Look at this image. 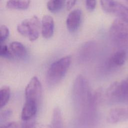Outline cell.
I'll use <instances>...</instances> for the list:
<instances>
[{"label":"cell","mask_w":128,"mask_h":128,"mask_svg":"<svg viewBox=\"0 0 128 128\" xmlns=\"http://www.w3.org/2000/svg\"><path fill=\"white\" fill-rule=\"evenodd\" d=\"M96 0H86V6L89 12H93L96 6Z\"/></svg>","instance_id":"22"},{"label":"cell","mask_w":128,"mask_h":128,"mask_svg":"<svg viewBox=\"0 0 128 128\" xmlns=\"http://www.w3.org/2000/svg\"><path fill=\"white\" fill-rule=\"evenodd\" d=\"M95 44L94 42H88L82 48L80 52V56L83 60L90 58L94 52Z\"/></svg>","instance_id":"15"},{"label":"cell","mask_w":128,"mask_h":128,"mask_svg":"<svg viewBox=\"0 0 128 128\" xmlns=\"http://www.w3.org/2000/svg\"><path fill=\"white\" fill-rule=\"evenodd\" d=\"M54 22L53 18L50 15L44 16L41 22V32L42 36L48 39L54 34Z\"/></svg>","instance_id":"9"},{"label":"cell","mask_w":128,"mask_h":128,"mask_svg":"<svg viewBox=\"0 0 128 128\" xmlns=\"http://www.w3.org/2000/svg\"><path fill=\"white\" fill-rule=\"evenodd\" d=\"M12 114V112L10 110H6L3 111L1 114L0 116V123H2L8 120L9 118L11 116Z\"/></svg>","instance_id":"23"},{"label":"cell","mask_w":128,"mask_h":128,"mask_svg":"<svg viewBox=\"0 0 128 128\" xmlns=\"http://www.w3.org/2000/svg\"><path fill=\"white\" fill-rule=\"evenodd\" d=\"M126 80H128V78H126Z\"/></svg>","instance_id":"29"},{"label":"cell","mask_w":128,"mask_h":128,"mask_svg":"<svg viewBox=\"0 0 128 128\" xmlns=\"http://www.w3.org/2000/svg\"><path fill=\"white\" fill-rule=\"evenodd\" d=\"M42 94V84L36 76L32 77L25 89L26 101L39 104Z\"/></svg>","instance_id":"4"},{"label":"cell","mask_w":128,"mask_h":128,"mask_svg":"<svg viewBox=\"0 0 128 128\" xmlns=\"http://www.w3.org/2000/svg\"><path fill=\"white\" fill-rule=\"evenodd\" d=\"M0 56L1 57L6 58H12L14 56L10 48L3 44H0Z\"/></svg>","instance_id":"20"},{"label":"cell","mask_w":128,"mask_h":128,"mask_svg":"<svg viewBox=\"0 0 128 128\" xmlns=\"http://www.w3.org/2000/svg\"><path fill=\"white\" fill-rule=\"evenodd\" d=\"M10 48L13 54L18 58H24L27 54V50L25 46L21 42L14 41L10 44Z\"/></svg>","instance_id":"12"},{"label":"cell","mask_w":128,"mask_h":128,"mask_svg":"<svg viewBox=\"0 0 128 128\" xmlns=\"http://www.w3.org/2000/svg\"><path fill=\"white\" fill-rule=\"evenodd\" d=\"M100 96V90L92 94L88 81L82 75L76 78L72 90V100L75 110L83 122L91 124L94 120Z\"/></svg>","instance_id":"1"},{"label":"cell","mask_w":128,"mask_h":128,"mask_svg":"<svg viewBox=\"0 0 128 128\" xmlns=\"http://www.w3.org/2000/svg\"><path fill=\"white\" fill-rule=\"evenodd\" d=\"M50 128H63V121L60 110L56 108L53 111Z\"/></svg>","instance_id":"16"},{"label":"cell","mask_w":128,"mask_h":128,"mask_svg":"<svg viewBox=\"0 0 128 128\" xmlns=\"http://www.w3.org/2000/svg\"><path fill=\"white\" fill-rule=\"evenodd\" d=\"M112 14L128 23V7L116 2Z\"/></svg>","instance_id":"14"},{"label":"cell","mask_w":128,"mask_h":128,"mask_svg":"<svg viewBox=\"0 0 128 128\" xmlns=\"http://www.w3.org/2000/svg\"><path fill=\"white\" fill-rule=\"evenodd\" d=\"M126 60V54L123 50L117 51L108 60L107 66L108 68L121 66L124 64Z\"/></svg>","instance_id":"11"},{"label":"cell","mask_w":128,"mask_h":128,"mask_svg":"<svg viewBox=\"0 0 128 128\" xmlns=\"http://www.w3.org/2000/svg\"><path fill=\"white\" fill-rule=\"evenodd\" d=\"M10 96V90L8 86H4L0 90V108H2L8 102Z\"/></svg>","instance_id":"18"},{"label":"cell","mask_w":128,"mask_h":128,"mask_svg":"<svg viewBox=\"0 0 128 128\" xmlns=\"http://www.w3.org/2000/svg\"><path fill=\"white\" fill-rule=\"evenodd\" d=\"M128 120V106L126 108H115L110 110L107 116L108 122L114 124Z\"/></svg>","instance_id":"6"},{"label":"cell","mask_w":128,"mask_h":128,"mask_svg":"<svg viewBox=\"0 0 128 128\" xmlns=\"http://www.w3.org/2000/svg\"><path fill=\"white\" fill-rule=\"evenodd\" d=\"M23 21L27 28L28 38L29 40L31 42L36 40L39 36L41 30V24L38 18L36 16H34Z\"/></svg>","instance_id":"5"},{"label":"cell","mask_w":128,"mask_h":128,"mask_svg":"<svg viewBox=\"0 0 128 128\" xmlns=\"http://www.w3.org/2000/svg\"><path fill=\"white\" fill-rule=\"evenodd\" d=\"M76 0H68L66 4V10H70V9H72L75 5Z\"/></svg>","instance_id":"26"},{"label":"cell","mask_w":128,"mask_h":128,"mask_svg":"<svg viewBox=\"0 0 128 128\" xmlns=\"http://www.w3.org/2000/svg\"><path fill=\"white\" fill-rule=\"evenodd\" d=\"M27 128H50V126L41 123H34L28 126Z\"/></svg>","instance_id":"24"},{"label":"cell","mask_w":128,"mask_h":128,"mask_svg":"<svg viewBox=\"0 0 128 128\" xmlns=\"http://www.w3.org/2000/svg\"><path fill=\"white\" fill-rule=\"evenodd\" d=\"M122 82H115L108 88L106 96L112 102H121L122 94Z\"/></svg>","instance_id":"8"},{"label":"cell","mask_w":128,"mask_h":128,"mask_svg":"<svg viewBox=\"0 0 128 128\" xmlns=\"http://www.w3.org/2000/svg\"><path fill=\"white\" fill-rule=\"evenodd\" d=\"M18 124L16 122H12L1 126L0 128H18Z\"/></svg>","instance_id":"25"},{"label":"cell","mask_w":128,"mask_h":128,"mask_svg":"<svg viewBox=\"0 0 128 128\" xmlns=\"http://www.w3.org/2000/svg\"><path fill=\"white\" fill-rule=\"evenodd\" d=\"M126 0V2H127V3L128 4V0Z\"/></svg>","instance_id":"27"},{"label":"cell","mask_w":128,"mask_h":128,"mask_svg":"<svg viewBox=\"0 0 128 128\" xmlns=\"http://www.w3.org/2000/svg\"><path fill=\"white\" fill-rule=\"evenodd\" d=\"M30 0H8L6 7L8 9L25 10L30 6Z\"/></svg>","instance_id":"13"},{"label":"cell","mask_w":128,"mask_h":128,"mask_svg":"<svg viewBox=\"0 0 128 128\" xmlns=\"http://www.w3.org/2000/svg\"><path fill=\"white\" fill-rule=\"evenodd\" d=\"M71 62V56H66L52 64L46 76V82L48 85L55 86L62 80L70 66Z\"/></svg>","instance_id":"2"},{"label":"cell","mask_w":128,"mask_h":128,"mask_svg":"<svg viewBox=\"0 0 128 128\" xmlns=\"http://www.w3.org/2000/svg\"><path fill=\"white\" fill-rule=\"evenodd\" d=\"M38 104L34 102L25 101L21 113V118L24 121L32 118L36 114Z\"/></svg>","instance_id":"10"},{"label":"cell","mask_w":128,"mask_h":128,"mask_svg":"<svg viewBox=\"0 0 128 128\" xmlns=\"http://www.w3.org/2000/svg\"><path fill=\"white\" fill-rule=\"evenodd\" d=\"M0 44L3 42L8 38L10 34V30L8 28L6 25L2 24L0 27Z\"/></svg>","instance_id":"21"},{"label":"cell","mask_w":128,"mask_h":128,"mask_svg":"<svg viewBox=\"0 0 128 128\" xmlns=\"http://www.w3.org/2000/svg\"><path fill=\"white\" fill-rule=\"evenodd\" d=\"M116 1L114 0H100L102 9L108 14H112Z\"/></svg>","instance_id":"19"},{"label":"cell","mask_w":128,"mask_h":128,"mask_svg":"<svg viewBox=\"0 0 128 128\" xmlns=\"http://www.w3.org/2000/svg\"><path fill=\"white\" fill-rule=\"evenodd\" d=\"M82 17V12L79 8L71 11L68 14L66 20V26L70 32H76L80 24Z\"/></svg>","instance_id":"7"},{"label":"cell","mask_w":128,"mask_h":128,"mask_svg":"<svg viewBox=\"0 0 128 128\" xmlns=\"http://www.w3.org/2000/svg\"><path fill=\"white\" fill-rule=\"evenodd\" d=\"M66 0H49L46 4L47 8L52 12H56L63 8Z\"/></svg>","instance_id":"17"},{"label":"cell","mask_w":128,"mask_h":128,"mask_svg":"<svg viewBox=\"0 0 128 128\" xmlns=\"http://www.w3.org/2000/svg\"><path fill=\"white\" fill-rule=\"evenodd\" d=\"M110 36L116 43L122 44L128 40V23L118 18L112 24Z\"/></svg>","instance_id":"3"},{"label":"cell","mask_w":128,"mask_h":128,"mask_svg":"<svg viewBox=\"0 0 128 128\" xmlns=\"http://www.w3.org/2000/svg\"><path fill=\"white\" fill-rule=\"evenodd\" d=\"M24 128H27V126H25V127H24Z\"/></svg>","instance_id":"28"}]
</instances>
